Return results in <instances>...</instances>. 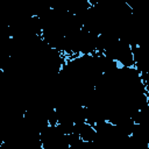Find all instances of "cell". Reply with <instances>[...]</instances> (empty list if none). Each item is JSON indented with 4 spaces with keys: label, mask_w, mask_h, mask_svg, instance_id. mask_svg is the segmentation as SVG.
Masks as SVG:
<instances>
[]
</instances>
